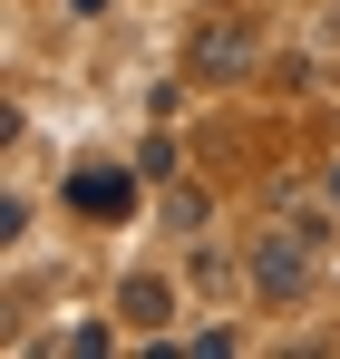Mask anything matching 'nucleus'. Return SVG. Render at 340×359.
<instances>
[{
    "instance_id": "1",
    "label": "nucleus",
    "mask_w": 340,
    "mask_h": 359,
    "mask_svg": "<svg viewBox=\"0 0 340 359\" xmlns=\"http://www.w3.org/2000/svg\"><path fill=\"white\" fill-rule=\"evenodd\" d=\"M301 282H311V243H292V233L253 243V292L263 301H301Z\"/></svg>"
},
{
    "instance_id": "2",
    "label": "nucleus",
    "mask_w": 340,
    "mask_h": 359,
    "mask_svg": "<svg viewBox=\"0 0 340 359\" xmlns=\"http://www.w3.org/2000/svg\"><path fill=\"white\" fill-rule=\"evenodd\" d=\"M117 320H136V330H166V320H175V292L156 282V272H136V282L117 292Z\"/></svg>"
},
{
    "instance_id": "3",
    "label": "nucleus",
    "mask_w": 340,
    "mask_h": 359,
    "mask_svg": "<svg viewBox=\"0 0 340 359\" xmlns=\"http://www.w3.org/2000/svg\"><path fill=\"white\" fill-rule=\"evenodd\" d=\"M78 204L88 214H126V175H78Z\"/></svg>"
},
{
    "instance_id": "4",
    "label": "nucleus",
    "mask_w": 340,
    "mask_h": 359,
    "mask_svg": "<svg viewBox=\"0 0 340 359\" xmlns=\"http://www.w3.org/2000/svg\"><path fill=\"white\" fill-rule=\"evenodd\" d=\"M253 59V39H243V29H214V39H204V68H243Z\"/></svg>"
},
{
    "instance_id": "5",
    "label": "nucleus",
    "mask_w": 340,
    "mask_h": 359,
    "mask_svg": "<svg viewBox=\"0 0 340 359\" xmlns=\"http://www.w3.org/2000/svg\"><path fill=\"white\" fill-rule=\"evenodd\" d=\"M68 10H107V0H68Z\"/></svg>"
}]
</instances>
